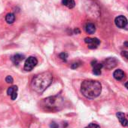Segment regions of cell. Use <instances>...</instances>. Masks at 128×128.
Wrapping results in <instances>:
<instances>
[{"label":"cell","mask_w":128,"mask_h":128,"mask_svg":"<svg viewBox=\"0 0 128 128\" xmlns=\"http://www.w3.org/2000/svg\"><path fill=\"white\" fill-rule=\"evenodd\" d=\"M52 81L53 76L50 72H42L33 77L31 82V88L35 92L42 94L51 84Z\"/></svg>","instance_id":"cell-1"},{"label":"cell","mask_w":128,"mask_h":128,"mask_svg":"<svg viewBox=\"0 0 128 128\" xmlns=\"http://www.w3.org/2000/svg\"><path fill=\"white\" fill-rule=\"evenodd\" d=\"M102 91V85L97 81L86 80L82 83L81 92L88 99H95L99 96Z\"/></svg>","instance_id":"cell-2"},{"label":"cell","mask_w":128,"mask_h":128,"mask_svg":"<svg viewBox=\"0 0 128 128\" xmlns=\"http://www.w3.org/2000/svg\"><path fill=\"white\" fill-rule=\"evenodd\" d=\"M39 106L44 112H55L62 108L64 106V100L60 96H49L42 100L39 102Z\"/></svg>","instance_id":"cell-3"},{"label":"cell","mask_w":128,"mask_h":128,"mask_svg":"<svg viewBox=\"0 0 128 128\" xmlns=\"http://www.w3.org/2000/svg\"><path fill=\"white\" fill-rule=\"evenodd\" d=\"M38 63V60L35 56H30L26 59L25 63H24V70L27 72L32 71L34 67L36 66Z\"/></svg>","instance_id":"cell-4"},{"label":"cell","mask_w":128,"mask_h":128,"mask_svg":"<svg viewBox=\"0 0 128 128\" xmlns=\"http://www.w3.org/2000/svg\"><path fill=\"white\" fill-rule=\"evenodd\" d=\"M118 62V61L116 58L109 57V58H107L104 60V62L102 63V66H105L108 70H112L117 66Z\"/></svg>","instance_id":"cell-5"},{"label":"cell","mask_w":128,"mask_h":128,"mask_svg":"<svg viewBox=\"0 0 128 128\" xmlns=\"http://www.w3.org/2000/svg\"><path fill=\"white\" fill-rule=\"evenodd\" d=\"M114 24L118 28L126 29V26L128 24V20L124 16L120 15V16H118L114 19Z\"/></svg>","instance_id":"cell-6"},{"label":"cell","mask_w":128,"mask_h":128,"mask_svg":"<svg viewBox=\"0 0 128 128\" xmlns=\"http://www.w3.org/2000/svg\"><path fill=\"white\" fill-rule=\"evenodd\" d=\"M84 42L88 44L90 49H95L100 44V41L97 38H84Z\"/></svg>","instance_id":"cell-7"},{"label":"cell","mask_w":128,"mask_h":128,"mask_svg":"<svg viewBox=\"0 0 128 128\" xmlns=\"http://www.w3.org/2000/svg\"><path fill=\"white\" fill-rule=\"evenodd\" d=\"M91 66H93V73L96 76H100L101 74V69L103 66L102 63H100L96 60H93L91 62Z\"/></svg>","instance_id":"cell-8"},{"label":"cell","mask_w":128,"mask_h":128,"mask_svg":"<svg viewBox=\"0 0 128 128\" xmlns=\"http://www.w3.org/2000/svg\"><path fill=\"white\" fill-rule=\"evenodd\" d=\"M18 88L16 85L12 86L8 88L7 94L8 96H11V98L12 100H15L18 97Z\"/></svg>","instance_id":"cell-9"},{"label":"cell","mask_w":128,"mask_h":128,"mask_svg":"<svg viewBox=\"0 0 128 128\" xmlns=\"http://www.w3.org/2000/svg\"><path fill=\"white\" fill-rule=\"evenodd\" d=\"M116 116L118 118V120H119V121H120V123L121 124L122 126H128V119L126 118V115L123 112H117Z\"/></svg>","instance_id":"cell-10"},{"label":"cell","mask_w":128,"mask_h":128,"mask_svg":"<svg viewBox=\"0 0 128 128\" xmlns=\"http://www.w3.org/2000/svg\"><path fill=\"white\" fill-rule=\"evenodd\" d=\"M85 31L88 34H94L96 31V26L93 23H87L85 25Z\"/></svg>","instance_id":"cell-11"},{"label":"cell","mask_w":128,"mask_h":128,"mask_svg":"<svg viewBox=\"0 0 128 128\" xmlns=\"http://www.w3.org/2000/svg\"><path fill=\"white\" fill-rule=\"evenodd\" d=\"M113 76L114 78L117 80V81H120L122 80L124 76H125V74L124 72L121 70H117L114 72L113 73Z\"/></svg>","instance_id":"cell-12"},{"label":"cell","mask_w":128,"mask_h":128,"mask_svg":"<svg viewBox=\"0 0 128 128\" xmlns=\"http://www.w3.org/2000/svg\"><path fill=\"white\" fill-rule=\"evenodd\" d=\"M24 59V56L22 55V54H15L14 56H13L12 57V62H14V65H18V64Z\"/></svg>","instance_id":"cell-13"},{"label":"cell","mask_w":128,"mask_h":128,"mask_svg":"<svg viewBox=\"0 0 128 128\" xmlns=\"http://www.w3.org/2000/svg\"><path fill=\"white\" fill-rule=\"evenodd\" d=\"M62 4L66 6L69 8H73L76 6V2L74 0H62Z\"/></svg>","instance_id":"cell-14"},{"label":"cell","mask_w":128,"mask_h":128,"mask_svg":"<svg viewBox=\"0 0 128 128\" xmlns=\"http://www.w3.org/2000/svg\"><path fill=\"white\" fill-rule=\"evenodd\" d=\"M15 20V15L12 13H8L6 16V21L9 24H12L14 22Z\"/></svg>","instance_id":"cell-15"},{"label":"cell","mask_w":128,"mask_h":128,"mask_svg":"<svg viewBox=\"0 0 128 128\" xmlns=\"http://www.w3.org/2000/svg\"><path fill=\"white\" fill-rule=\"evenodd\" d=\"M59 56H60V58L62 60H63V61H65V62H66V61L67 60V58H68V54L66 53V52H62V53L60 54Z\"/></svg>","instance_id":"cell-16"},{"label":"cell","mask_w":128,"mask_h":128,"mask_svg":"<svg viewBox=\"0 0 128 128\" xmlns=\"http://www.w3.org/2000/svg\"><path fill=\"white\" fill-rule=\"evenodd\" d=\"M85 128H100V126L98 124H96L91 123V124H88V126H87Z\"/></svg>","instance_id":"cell-17"},{"label":"cell","mask_w":128,"mask_h":128,"mask_svg":"<svg viewBox=\"0 0 128 128\" xmlns=\"http://www.w3.org/2000/svg\"><path fill=\"white\" fill-rule=\"evenodd\" d=\"M6 82L7 83L12 84V83H13V82H14V79H13V78H12L11 76H8L6 78Z\"/></svg>","instance_id":"cell-18"},{"label":"cell","mask_w":128,"mask_h":128,"mask_svg":"<svg viewBox=\"0 0 128 128\" xmlns=\"http://www.w3.org/2000/svg\"><path fill=\"white\" fill-rule=\"evenodd\" d=\"M79 66H80V62H73V63L72 64V65H71V68H72V69H73V70H75V69L78 68Z\"/></svg>","instance_id":"cell-19"},{"label":"cell","mask_w":128,"mask_h":128,"mask_svg":"<svg viewBox=\"0 0 128 128\" xmlns=\"http://www.w3.org/2000/svg\"><path fill=\"white\" fill-rule=\"evenodd\" d=\"M50 128H59V125H58L56 122L52 121V122L50 123Z\"/></svg>","instance_id":"cell-20"},{"label":"cell","mask_w":128,"mask_h":128,"mask_svg":"<svg viewBox=\"0 0 128 128\" xmlns=\"http://www.w3.org/2000/svg\"><path fill=\"white\" fill-rule=\"evenodd\" d=\"M121 56H124V58H126V59H128V51H125V50H123V51H121Z\"/></svg>","instance_id":"cell-21"},{"label":"cell","mask_w":128,"mask_h":128,"mask_svg":"<svg viewBox=\"0 0 128 128\" xmlns=\"http://www.w3.org/2000/svg\"><path fill=\"white\" fill-rule=\"evenodd\" d=\"M74 32H75L76 34H79V33L81 32V31L79 30V29H78V28H76V29H75Z\"/></svg>","instance_id":"cell-22"},{"label":"cell","mask_w":128,"mask_h":128,"mask_svg":"<svg viewBox=\"0 0 128 128\" xmlns=\"http://www.w3.org/2000/svg\"><path fill=\"white\" fill-rule=\"evenodd\" d=\"M124 45L125 47L128 48V42H125L124 43Z\"/></svg>","instance_id":"cell-23"},{"label":"cell","mask_w":128,"mask_h":128,"mask_svg":"<svg viewBox=\"0 0 128 128\" xmlns=\"http://www.w3.org/2000/svg\"><path fill=\"white\" fill-rule=\"evenodd\" d=\"M125 87H126V88L128 89V82H126V83L125 84Z\"/></svg>","instance_id":"cell-24"}]
</instances>
